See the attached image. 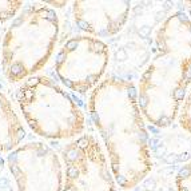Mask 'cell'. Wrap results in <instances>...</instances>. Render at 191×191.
Masks as SVG:
<instances>
[{
    "instance_id": "8",
    "label": "cell",
    "mask_w": 191,
    "mask_h": 191,
    "mask_svg": "<svg viewBox=\"0 0 191 191\" xmlns=\"http://www.w3.org/2000/svg\"><path fill=\"white\" fill-rule=\"evenodd\" d=\"M131 11L127 0H78L72 15L76 25L92 38H111L124 28Z\"/></svg>"
},
{
    "instance_id": "6",
    "label": "cell",
    "mask_w": 191,
    "mask_h": 191,
    "mask_svg": "<svg viewBox=\"0 0 191 191\" xmlns=\"http://www.w3.org/2000/svg\"><path fill=\"white\" fill-rule=\"evenodd\" d=\"M62 191H118L106 152L94 135H80L62 152Z\"/></svg>"
},
{
    "instance_id": "1",
    "label": "cell",
    "mask_w": 191,
    "mask_h": 191,
    "mask_svg": "<svg viewBox=\"0 0 191 191\" xmlns=\"http://www.w3.org/2000/svg\"><path fill=\"white\" fill-rule=\"evenodd\" d=\"M88 114L103 140L116 185L123 190L136 187L154 164L135 84L120 78L102 80L90 95Z\"/></svg>"
},
{
    "instance_id": "7",
    "label": "cell",
    "mask_w": 191,
    "mask_h": 191,
    "mask_svg": "<svg viewBox=\"0 0 191 191\" xmlns=\"http://www.w3.org/2000/svg\"><path fill=\"white\" fill-rule=\"evenodd\" d=\"M18 191H62L63 164L44 142H28L7 157Z\"/></svg>"
},
{
    "instance_id": "3",
    "label": "cell",
    "mask_w": 191,
    "mask_h": 191,
    "mask_svg": "<svg viewBox=\"0 0 191 191\" xmlns=\"http://www.w3.org/2000/svg\"><path fill=\"white\" fill-rule=\"evenodd\" d=\"M59 28L56 11L47 6L34 4L18 13L1 41L0 62L7 80L19 83L43 70L55 51Z\"/></svg>"
},
{
    "instance_id": "11",
    "label": "cell",
    "mask_w": 191,
    "mask_h": 191,
    "mask_svg": "<svg viewBox=\"0 0 191 191\" xmlns=\"http://www.w3.org/2000/svg\"><path fill=\"white\" fill-rule=\"evenodd\" d=\"M23 7V1L18 0H7V1H1L0 0V23L11 20L18 15L20 8Z\"/></svg>"
},
{
    "instance_id": "12",
    "label": "cell",
    "mask_w": 191,
    "mask_h": 191,
    "mask_svg": "<svg viewBox=\"0 0 191 191\" xmlns=\"http://www.w3.org/2000/svg\"><path fill=\"white\" fill-rule=\"evenodd\" d=\"M175 185L176 191H191V160L178 171Z\"/></svg>"
},
{
    "instance_id": "10",
    "label": "cell",
    "mask_w": 191,
    "mask_h": 191,
    "mask_svg": "<svg viewBox=\"0 0 191 191\" xmlns=\"http://www.w3.org/2000/svg\"><path fill=\"white\" fill-rule=\"evenodd\" d=\"M178 120L182 129L187 134H191V91L186 95L185 100L182 103L178 114Z\"/></svg>"
},
{
    "instance_id": "2",
    "label": "cell",
    "mask_w": 191,
    "mask_h": 191,
    "mask_svg": "<svg viewBox=\"0 0 191 191\" xmlns=\"http://www.w3.org/2000/svg\"><path fill=\"white\" fill-rule=\"evenodd\" d=\"M157 53L143 71L136 90L143 118L167 129L178 118L191 84V19L171 13L155 32Z\"/></svg>"
},
{
    "instance_id": "4",
    "label": "cell",
    "mask_w": 191,
    "mask_h": 191,
    "mask_svg": "<svg viewBox=\"0 0 191 191\" xmlns=\"http://www.w3.org/2000/svg\"><path fill=\"white\" fill-rule=\"evenodd\" d=\"M18 104L25 123L44 139H71L84 131L86 116L68 92L48 76L35 75L18 91Z\"/></svg>"
},
{
    "instance_id": "13",
    "label": "cell",
    "mask_w": 191,
    "mask_h": 191,
    "mask_svg": "<svg viewBox=\"0 0 191 191\" xmlns=\"http://www.w3.org/2000/svg\"><path fill=\"white\" fill-rule=\"evenodd\" d=\"M186 7H187V11H188V18H190V19H191V1H186Z\"/></svg>"
},
{
    "instance_id": "5",
    "label": "cell",
    "mask_w": 191,
    "mask_h": 191,
    "mask_svg": "<svg viewBox=\"0 0 191 191\" xmlns=\"http://www.w3.org/2000/svg\"><path fill=\"white\" fill-rule=\"evenodd\" d=\"M110 63V48L103 40L78 35L62 46L55 60L59 80L76 94H86L102 81Z\"/></svg>"
},
{
    "instance_id": "9",
    "label": "cell",
    "mask_w": 191,
    "mask_h": 191,
    "mask_svg": "<svg viewBox=\"0 0 191 191\" xmlns=\"http://www.w3.org/2000/svg\"><path fill=\"white\" fill-rule=\"evenodd\" d=\"M25 129L12 103L0 91V152H11L22 146Z\"/></svg>"
}]
</instances>
